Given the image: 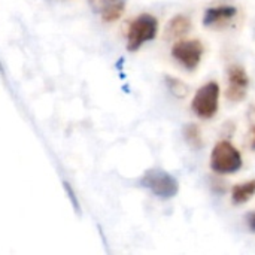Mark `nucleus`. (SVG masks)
<instances>
[{
  "instance_id": "nucleus-1",
  "label": "nucleus",
  "mask_w": 255,
  "mask_h": 255,
  "mask_svg": "<svg viewBox=\"0 0 255 255\" xmlns=\"http://www.w3.org/2000/svg\"><path fill=\"white\" fill-rule=\"evenodd\" d=\"M242 167L241 152L229 140H221L215 145L211 154V169L220 175L236 173Z\"/></svg>"
},
{
  "instance_id": "nucleus-2",
  "label": "nucleus",
  "mask_w": 255,
  "mask_h": 255,
  "mask_svg": "<svg viewBox=\"0 0 255 255\" xmlns=\"http://www.w3.org/2000/svg\"><path fill=\"white\" fill-rule=\"evenodd\" d=\"M158 31V21L155 16L149 13L139 15L128 27L127 34V49L128 51H137L145 42L152 40L157 36Z\"/></svg>"
},
{
  "instance_id": "nucleus-3",
  "label": "nucleus",
  "mask_w": 255,
  "mask_h": 255,
  "mask_svg": "<svg viewBox=\"0 0 255 255\" xmlns=\"http://www.w3.org/2000/svg\"><path fill=\"white\" fill-rule=\"evenodd\" d=\"M140 185L149 190L154 196L160 199H172L179 191V184L176 178L161 169H151L148 170L142 179Z\"/></svg>"
},
{
  "instance_id": "nucleus-4",
  "label": "nucleus",
  "mask_w": 255,
  "mask_h": 255,
  "mask_svg": "<svg viewBox=\"0 0 255 255\" xmlns=\"http://www.w3.org/2000/svg\"><path fill=\"white\" fill-rule=\"evenodd\" d=\"M218 99H220V85L214 81L208 82L196 93L191 102V109L197 117L203 120H209L215 117L218 112Z\"/></svg>"
},
{
  "instance_id": "nucleus-5",
  "label": "nucleus",
  "mask_w": 255,
  "mask_h": 255,
  "mask_svg": "<svg viewBox=\"0 0 255 255\" xmlns=\"http://www.w3.org/2000/svg\"><path fill=\"white\" fill-rule=\"evenodd\" d=\"M205 52V46L200 40L191 39V40H178L172 48L173 58L182 64L188 70H194Z\"/></svg>"
},
{
  "instance_id": "nucleus-6",
  "label": "nucleus",
  "mask_w": 255,
  "mask_h": 255,
  "mask_svg": "<svg viewBox=\"0 0 255 255\" xmlns=\"http://www.w3.org/2000/svg\"><path fill=\"white\" fill-rule=\"evenodd\" d=\"M250 84V78L247 70L242 66L233 64L229 67V88L226 96L232 102H241L247 96V88Z\"/></svg>"
},
{
  "instance_id": "nucleus-7",
  "label": "nucleus",
  "mask_w": 255,
  "mask_h": 255,
  "mask_svg": "<svg viewBox=\"0 0 255 255\" xmlns=\"http://www.w3.org/2000/svg\"><path fill=\"white\" fill-rule=\"evenodd\" d=\"M88 4L96 13L102 15L103 21L112 22L123 15L126 0H88Z\"/></svg>"
},
{
  "instance_id": "nucleus-8",
  "label": "nucleus",
  "mask_w": 255,
  "mask_h": 255,
  "mask_svg": "<svg viewBox=\"0 0 255 255\" xmlns=\"http://www.w3.org/2000/svg\"><path fill=\"white\" fill-rule=\"evenodd\" d=\"M238 13V9L235 6H217L209 7L205 12L203 24L206 27H221L227 24L230 19H233Z\"/></svg>"
},
{
  "instance_id": "nucleus-9",
  "label": "nucleus",
  "mask_w": 255,
  "mask_h": 255,
  "mask_svg": "<svg viewBox=\"0 0 255 255\" xmlns=\"http://www.w3.org/2000/svg\"><path fill=\"white\" fill-rule=\"evenodd\" d=\"M191 28V19L187 15H176L173 16L166 28H164V39L166 40H176L179 37H182L184 34H187Z\"/></svg>"
},
{
  "instance_id": "nucleus-10",
  "label": "nucleus",
  "mask_w": 255,
  "mask_h": 255,
  "mask_svg": "<svg viewBox=\"0 0 255 255\" xmlns=\"http://www.w3.org/2000/svg\"><path fill=\"white\" fill-rule=\"evenodd\" d=\"M255 194V179L244 182V184H238L233 187L232 190V200L236 205H244L248 200L253 199Z\"/></svg>"
},
{
  "instance_id": "nucleus-11",
  "label": "nucleus",
  "mask_w": 255,
  "mask_h": 255,
  "mask_svg": "<svg viewBox=\"0 0 255 255\" xmlns=\"http://www.w3.org/2000/svg\"><path fill=\"white\" fill-rule=\"evenodd\" d=\"M184 137H185L187 143L194 149H200L203 146V137H202L200 127L194 123H190L184 127Z\"/></svg>"
},
{
  "instance_id": "nucleus-12",
  "label": "nucleus",
  "mask_w": 255,
  "mask_h": 255,
  "mask_svg": "<svg viewBox=\"0 0 255 255\" xmlns=\"http://www.w3.org/2000/svg\"><path fill=\"white\" fill-rule=\"evenodd\" d=\"M166 82H167V87H169V90L172 91L173 96H176V97H179V99H182V97L187 96L188 88H187V85H185L182 81H179V79H176V78L167 76V78H166Z\"/></svg>"
},
{
  "instance_id": "nucleus-13",
  "label": "nucleus",
  "mask_w": 255,
  "mask_h": 255,
  "mask_svg": "<svg viewBox=\"0 0 255 255\" xmlns=\"http://www.w3.org/2000/svg\"><path fill=\"white\" fill-rule=\"evenodd\" d=\"M247 224L253 232H255V212H250L247 215Z\"/></svg>"
},
{
  "instance_id": "nucleus-14",
  "label": "nucleus",
  "mask_w": 255,
  "mask_h": 255,
  "mask_svg": "<svg viewBox=\"0 0 255 255\" xmlns=\"http://www.w3.org/2000/svg\"><path fill=\"white\" fill-rule=\"evenodd\" d=\"M251 148L255 149V130L254 133H253V137H251Z\"/></svg>"
},
{
  "instance_id": "nucleus-15",
  "label": "nucleus",
  "mask_w": 255,
  "mask_h": 255,
  "mask_svg": "<svg viewBox=\"0 0 255 255\" xmlns=\"http://www.w3.org/2000/svg\"><path fill=\"white\" fill-rule=\"evenodd\" d=\"M0 70H1V64H0Z\"/></svg>"
}]
</instances>
